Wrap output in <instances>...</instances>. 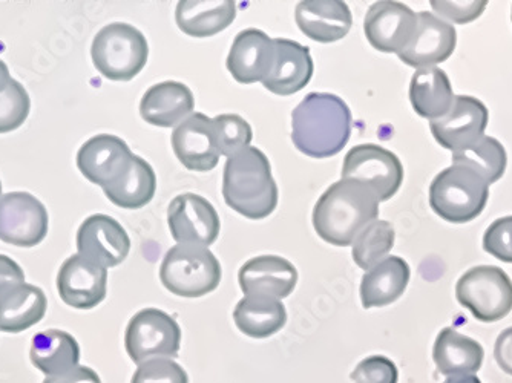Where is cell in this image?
I'll use <instances>...</instances> for the list:
<instances>
[{
	"instance_id": "cell-1",
	"label": "cell",
	"mask_w": 512,
	"mask_h": 383,
	"mask_svg": "<svg viewBox=\"0 0 512 383\" xmlns=\"http://www.w3.org/2000/svg\"><path fill=\"white\" fill-rule=\"evenodd\" d=\"M352 134V112L338 95L310 92L292 114V140L312 158L339 154Z\"/></svg>"
},
{
	"instance_id": "cell-2",
	"label": "cell",
	"mask_w": 512,
	"mask_h": 383,
	"mask_svg": "<svg viewBox=\"0 0 512 383\" xmlns=\"http://www.w3.org/2000/svg\"><path fill=\"white\" fill-rule=\"evenodd\" d=\"M379 217V201L355 181L333 183L313 209V227L327 243L352 246L356 236Z\"/></svg>"
},
{
	"instance_id": "cell-3",
	"label": "cell",
	"mask_w": 512,
	"mask_h": 383,
	"mask_svg": "<svg viewBox=\"0 0 512 383\" xmlns=\"http://www.w3.org/2000/svg\"><path fill=\"white\" fill-rule=\"evenodd\" d=\"M223 195L227 206L249 220H264L278 206V186L269 158L256 148H246L227 158Z\"/></svg>"
},
{
	"instance_id": "cell-4",
	"label": "cell",
	"mask_w": 512,
	"mask_h": 383,
	"mask_svg": "<svg viewBox=\"0 0 512 383\" xmlns=\"http://www.w3.org/2000/svg\"><path fill=\"white\" fill-rule=\"evenodd\" d=\"M490 198V184L470 167L453 164L430 186V206L442 220L463 224L476 220Z\"/></svg>"
},
{
	"instance_id": "cell-5",
	"label": "cell",
	"mask_w": 512,
	"mask_h": 383,
	"mask_svg": "<svg viewBox=\"0 0 512 383\" xmlns=\"http://www.w3.org/2000/svg\"><path fill=\"white\" fill-rule=\"evenodd\" d=\"M92 63L106 79L129 82L142 73L149 57L146 37L128 23H109L94 37Z\"/></svg>"
},
{
	"instance_id": "cell-6",
	"label": "cell",
	"mask_w": 512,
	"mask_h": 383,
	"mask_svg": "<svg viewBox=\"0 0 512 383\" xmlns=\"http://www.w3.org/2000/svg\"><path fill=\"white\" fill-rule=\"evenodd\" d=\"M160 279L175 296L201 298L220 285V261L207 247L177 244L161 262Z\"/></svg>"
},
{
	"instance_id": "cell-7",
	"label": "cell",
	"mask_w": 512,
	"mask_h": 383,
	"mask_svg": "<svg viewBox=\"0 0 512 383\" xmlns=\"http://www.w3.org/2000/svg\"><path fill=\"white\" fill-rule=\"evenodd\" d=\"M456 296L477 321L497 322L512 310V282L499 267L479 266L468 270L457 281Z\"/></svg>"
},
{
	"instance_id": "cell-8",
	"label": "cell",
	"mask_w": 512,
	"mask_h": 383,
	"mask_svg": "<svg viewBox=\"0 0 512 383\" xmlns=\"http://www.w3.org/2000/svg\"><path fill=\"white\" fill-rule=\"evenodd\" d=\"M125 345L137 365L151 359H172L180 351L181 328L165 311L145 308L129 321Z\"/></svg>"
},
{
	"instance_id": "cell-9",
	"label": "cell",
	"mask_w": 512,
	"mask_h": 383,
	"mask_svg": "<svg viewBox=\"0 0 512 383\" xmlns=\"http://www.w3.org/2000/svg\"><path fill=\"white\" fill-rule=\"evenodd\" d=\"M342 180L367 187L381 203L398 192L404 181V167L393 152L381 146L359 145L345 155Z\"/></svg>"
},
{
	"instance_id": "cell-10",
	"label": "cell",
	"mask_w": 512,
	"mask_h": 383,
	"mask_svg": "<svg viewBox=\"0 0 512 383\" xmlns=\"http://www.w3.org/2000/svg\"><path fill=\"white\" fill-rule=\"evenodd\" d=\"M50 218L45 206L28 192L0 197V241L16 247H34L48 233Z\"/></svg>"
},
{
	"instance_id": "cell-11",
	"label": "cell",
	"mask_w": 512,
	"mask_h": 383,
	"mask_svg": "<svg viewBox=\"0 0 512 383\" xmlns=\"http://www.w3.org/2000/svg\"><path fill=\"white\" fill-rule=\"evenodd\" d=\"M168 224L172 238L178 244L209 247L220 235L221 223L217 210L206 198L195 194L178 195L168 209Z\"/></svg>"
},
{
	"instance_id": "cell-12",
	"label": "cell",
	"mask_w": 512,
	"mask_h": 383,
	"mask_svg": "<svg viewBox=\"0 0 512 383\" xmlns=\"http://www.w3.org/2000/svg\"><path fill=\"white\" fill-rule=\"evenodd\" d=\"M417 14L401 2H376L365 16L364 31L370 45L382 53H402L413 39Z\"/></svg>"
},
{
	"instance_id": "cell-13",
	"label": "cell",
	"mask_w": 512,
	"mask_h": 383,
	"mask_svg": "<svg viewBox=\"0 0 512 383\" xmlns=\"http://www.w3.org/2000/svg\"><path fill=\"white\" fill-rule=\"evenodd\" d=\"M60 299L77 310L97 307L108 292V269L82 255L69 256L57 275Z\"/></svg>"
},
{
	"instance_id": "cell-14",
	"label": "cell",
	"mask_w": 512,
	"mask_h": 383,
	"mask_svg": "<svg viewBox=\"0 0 512 383\" xmlns=\"http://www.w3.org/2000/svg\"><path fill=\"white\" fill-rule=\"evenodd\" d=\"M490 114L480 100L470 95H457L447 115L430 122L434 138L442 148L462 151L482 137Z\"/></svg>"
},
{
	"instance_id": "cell-15",
	"label": "cell",
	"mask_w": 512,
	"mask_h": 383,
	"mask_svg": "<svg viewBox=\"0 0 512 383\" xmlns=\"http://www.w3.org/2000/svg\"><path fill=\"white\" fill-rule=\"evenodd\" d=\"M79 255L105 269L119 266L128 258L131 239L114 218L97 213L83 221L77 232Z\"/></svg>"
},
{
	"instance_id": "cell-16",
	"label": "cell",
	"mask_w": 512,
	"mask_h": 383,
	"mask_svg": "<svg viewBox=\"0 0 512 383\" xmlns=\"http://www.w3.org/2000/svg\"><path fill=\"white\" fill-rule=\"evenodd\" d=\"M172 148L188 171H212L221 157L214 118L192 114L172 132Z\"/></svg>"
},
{
	"instance_id": "cell-17",
	"label": "cell",
	"mask_w": 512,
	"mask_h": 383,
	"mask_svg": "<svg viewBox=\"0 0 512 383\" xmlns=\"http://www.w3.org/2000/svg\"><path fill=\"white\" fill-rule=\"evenodd\" d=\"M457 36L451 23L439 19L433 13L417 14V28L399 59L413 68H433L445 62L456 50Z\"/></svg>"
},
{
	"instance_id": "cell-18",
	"label": "cell",
	"mask_w": 512,
	"mask_h": 383,
	"mask_svg": "<svg viewBox=\"0 0 512 383\" xmlns=\"http://www.w3.org/2000/svg\"><path fill=\"white\" fill-rule=\"evenodd\" d=\"M132 154L126 141L115 135L102 134L86 141L77 154V167L83 177L97 186L114 183L131 163Z\"/></svg>"
},
{
	"instance_id": "cell-19",
	"label": "cell",
	"mask_w": 512,
	"mask_h": 383,
	"mask_svg": "<svg viewBox=\"0 0 512 383\" xmlns=\"http://www.w3.org/2000/svg\"><path fill=\"white\" fill-rule=\"evenodd\" d=\"M238 281L246 296L284 299L295 290L298 272L281 256H256L241 267Z\"/></svg>"
},
{
	"instance_id": "cell-20",
	"label": "cell",
	"mask_w": 512,
	"mask_h": 383,
	"mask_svg": "<svg viewBox=\"0 0 512 383\" xmlns=\"http://www.w3.org/2000/svg\"><path fill=\"white\" fill-rule=\"evenodd\" d=\"M275 62V43L263 31H241L227 56V69L243 85L264 82Z\"/></svg>"
},
{
	"instance_id": "cell-21",
	"label": "cell",
	"mask_w": 512,
	"mask_h": 383,
	"mask_svg": "<svg viewBox=\"0 0 512 383\" xmlns=\"http://www.w3.org/2000/svg\"><path fill=\"white\" fill-rule=\"evenodd\" d=\"M299 30L319 43L344 39L352 30L353 17L348 5L341 0H304L295 13Z\"/></svg>"
},
{
	"instance_id": "cell-22",
	"label": "cell",
	"mask_w": 512,
	"mask_h": 383,
	"mask_svg": "<svg viewBox=\"0 0 512 383\" xmlns=\"http://www.w3.org/2000/svg\"><path fill=\"white\" fill-rule=\"evenodd\" d=\"M275 62L264 80V88L276 95H292L309 85L313 76V59L310 50L301 43L287 39H273Z\"/></svg>"
},
{
	"instance_id": "cell-23",
	"label": "cell",
	"mask_w": 512,
	"mask_h": 383,
	"mask_svg": "<svg viewBox=\"0 0 512 383\" xmlns=\"http://www.w3.org/2000/svg\"><path fill=\"white\" fill-rule=\"evenodd\" d=\"M194 94L180 82H163L152 86L143 95L140 114L149 125L174 128L186 122L194 112Z\"/></svg>"
},
{
	"instance_id": "cell-24",
	"label": "cell",
	"mask_w": 512,
	"mask_h": 383,
	"mask_svg": "<svg viewBox=\"0 0 512 383\" xmlns=\"http://www.w3.org/2000/svg\"><path fill=\"white\" fill-rule=\"evenodd\" d=\"M235 17L237 4L232 0H183L175 11L178 28L198 39L221 33Z\"/></svg>"
},
{
	"instance_id": "cell-25",
	"label": "cell",
	"mask_w": 512,
	"mask_h": 383,
	"mask_svg": "<svg viewBox=\"0 0 512 383\" xmlns=\"http://www.w3.org/2000/svg\"><path fill=\"white\" fill-rule=\"evenodd\" d=\"M410 282V267L399 256H387L362 276L361 301L364 308L385 307L398 301Z\"/></svg>"
},
{
	"instance_id": "cell-26",
	"label": "cell",
	"mask_w": 512,
	"mask_h": 383,
	"mask_svg": "<svg viewBox=\"0 0 512 383\" xmlns=\"http://www.w3.org/2000/svg\"><path fill=\"white\" fill-rule=\"evenodd\" d=\"M483 357L485 351L479 342L451 327L440 331L433 348L437 370L448 377L477 373L482 367Z\"/></svg>"
},
{
	"instance_id": "cell-27",
	"label": "cell",
	"mask_w": 512,
	"mask_h": 383,
	"mask_svg": "<svg viewBox=\"0 0 512 383\" xmlns=\"http://www.w3.org/2000/svg\"><path fill=\"white\" fill-rule=\"evenodd\" d=\"M31 362L46 377L60 376L79 367V342L62 330L40 331L31 341Z\"/></svg>"
},
{
	"instance_id": "cell-28",
	"label": "cell",
	"mask_w": 512,
	"mask_h": 383,
	"mask_svg": "<svg viewBox=\"0 0 512 383\" xmlns=\"http://www.w3.org/2000/svg\"><path fill=\"white\" fill-rule=\"evenodd\" d=\"M456 95L445 71L422 68L414 74L410 85V100L416 114L437 120L448 114Z\"/></svg>"
},
{
	"instance_id": "cell-29",
	"label": "cell",
	"mask_w": 512,
	"mask_h": 383,
	"mask_svg": "<svg viewBox=\"0 0 512 383\" xmlns=\"http://www.w3.org/2000/svg\"><path fill=\"white\" fill-rule=\"evenodd\" d=\"M157 190V177L148 161L134 155L125 172L114 183L103 187L106 197L122 209H142L151 203Z\"/></svg>"
},
{
	"instance_id": "cell-30",
	"label": "cell",
	"mask_w": 512,
	"mask_h": 383,
	"mask_svg": "<svg viewBox=\"0 0 512 383\" xmlns=\"http://www.w3.org/2000/svg\"><path fill=\"white\" fill-rule=\"evenodd\" d=\"M45 293L36 285L22 284L0 298V331L22 333L46 315Z\"/></svg>"
},
{
	"instance_id": "cell-31",
	"label": "cell",
	"mask_w": 512,
	"mask_h": 383,
	"mask_svg": "<svg viewBox=\"0 0 512 383\" xmlns=\"http://www.w3.org/2000/svg\"><path fill=\"white\" fill-rule=\"evenodd\" d=\"M234 319L249 338L266 339L286 325L287 311L279 299L246 296L235 307Z\"/></svg>"
},
{
	"instance_id": "cell-32",
	"label": "cell",
	"mask_w": 512,
	"mask_h": 383,
	"mask_svg": "<svg viewBox=\"0 0 512 383\" xmlns=\"http://www.w3.org/2000/svg\"><path fill=\"white\" fill-rule=\"evenodd\" d=\"M506 163L508 157L502 143L488 135L477 138L462 151L453 152V164L470 167L471 171L479 174L490 186L503 177Z\"/></svg>"
},
{
	"instance_id": "cell-33",
	"label": "cell",
	"mask_w": 512,
	"mask_h": 383,
	"mask_svg": "<svg viewBox=\"0 0 512 383\" xmlns=\"http://www.w3.org/2000/svg\"><path fill=\"white\" fill-rule=\"evenodd\" d=\"M353 261L368 272L384 261L394 246V229L387 221L376 220L368 224L353 241Z\"/></svg>"
},
{
	"instance_id": "cell-34",
	"label": "cell",
	"mask_w": 512,
	"mask_h": 383,
	"mask_svg": "<svg viewBox=\"0 0 512 383\" xmlns=\"http://www.w3.org/2000/svg\"><path fill=\"white\" fill-rule=\"evenodd\" d=\"M218 148L221 155L230 158L249 148L253 138L252 128L243 117L237 114L218 115L214 118Z\"/></svg>"
},
{
	"instance_id": "cell-35",
	"label": "cell",
	"mask_w": 512,
	"mask_h": 383,
	"mask_svg": "<svg viewBox=\"0 0 512 383\" xmlns=\"http://www.w3.org/2000/svg\"><path fill=\"white\" fill-rule=\"evenodd\" d=\"M31 100L27 89L13 80L5 91L0 92V134L16 131L27 122Z\"/></svg>"
},
{
	"instance_id": "cell-36",
	"label": "cell",
	"mask_w": 512,
	"mask_h": 383,
	"mask_svg": "<svg viewBox=\"0 0 512 383\" xmlns=\"http://www.w3.org/2000/svg\"><path fill=\"white\" fill-rule=\"evenodd\" d=\"M131 383H189V377L172 359H151L138 365Z\"/></svg>"
},
{
	"instance_id": "cell-37",
	"label": "cell",
	"mask_w": 512,
	"mask_h": 383,
	"mask_svg": "<svg viewBox=\"0 0 512 383\" xmlns=\"http://www.w3.org/2000/svg\"><path fill=\"white\" fill-rule=\"evenodd\" d=\"M398 379V368L384 356L367 357L352 373L355 383H398Z\"/></svg>"
},
{
	"instance_id": "cell-38",
	"label": "cell",
	"mask_w": 512,
	"mask_h": 383,
	"mask_svg": "<svg viewBox=\"0 0 512 383\" xmlns=\"http://www.w3.org/2000/svg\"><path fill=\"white\" fill-rule=\"evenodd\" d=\"M483 249L500 261L512 264V217L494 221L483 236Z\"/></svg>"
},
{
	"instance_id": "cell-39",
	"label": "cell",
	"mask_w": 512,
	"mask_h": 383,
	"mask_svg": "<svg viewBox=\"0 0 512 383\" xmlns=\"http://www.w3.org/2000/svg\"><path fill=\"white\" fill-rule=\"evenodd\" d=\"M431 7L451 22L470 23L483 13L486 2H431Z\"/></svg>"
},
{
	"instance_id": "cell-40",
	"label": "cell",
	"mask_w": 512,
	"mask_h": 383,
	"mask_svg": "<svg viewBox=\"0 0 512 383\" xmlns=\"http://www.w3.org/2000/svg\"><path fill=\"white\" fill-rule=\"evenodd\" d=\"M25 284L22 267L10 256L0 255V298Z\"/></svg>"
},
{
	"instance_id": "cell-41",
	"label": "cell",
	"mask_w": 512,
	"mask_h": 383,
	"mask_svg": "<svg viewBox=\"0 0 512 383\" xmlns=\"http://www.w3.org/2000/svg\"><path fill=\"white\" fill-rule=\"evenodd\" d=\"M494 357H496L499 367L506 374L512 376V327L506 328L497 338L496 347H494Z\"/></svg>"
},
{
	"instance_id": "cell-42",
	"label": "cell",
	"mask_w": 512,
	"mask_h": 383,
	"mask_svg": "<svg viewBox=\"0 0 512 383\" xmlns=\"http://www.w3.org/2000/svg\"><path fill=\"white\" fill-rule=\"evenodd\" d=\"M43 383H102L99 374L89 367H79L69 370L60 376L46 377Z\"/></svg>"
},
{
	"instance_id": "cell-43",
	"label": "cell",
	"mask_w": 512,
	"mask_h": 383,
	"mask_svg": "<svg viewBox=\"0 0 512 383\" xmlns=\"http://www.w3.org/2000/svg\"><path fill=\"white\" fill-rule=\"evenodd\" d=\"M13 80L14 79L11 77L10 69H8L7 63L0 60V92L5 91V89L11 85Z\"/></svg>"
},
{
	"instance_id": "cell-44",
	"label": "cell",
	"mask_w": 512,
	"mask_h": 383,
	"mask_svg": "<svg viewBox=\"0 0 512 383\" xmlns=\"http://www.w3.org/2000/svg\"><path fill=\"white\" fill-rule=\"evenodd\" d=\"M444 383H482L479 377L473 376H450Z\"/></svg>"
},
{
	"instance_id": "cell-45",
	"label": "cell",
	"mask_w": 512,
	"mask_h": 383,
	"mask_svg": "<svg viewBox=\"0 0 512 383\" xmlns=\"http://www.w3.org/2000/svg\"><path fill=\"white\" fill-rule=\"evenodd\" d=\"M0 197H2V184H0Z\"/></svg>"
},
{
	"instance_id": "cell-46",
	"label": "cell",
	"mask_w": 512,
	"mask_h": 383,
	"mask_svg": "<svg viewBox=\"0 0 512 383\" xmlns=\"http://www.w3.org/2000/svg\"><path fill=\"white\" fill-rule=\"evenodd\" d=\"M511 19H512V13H511Z\"/></svg>"
}]
</instances>
